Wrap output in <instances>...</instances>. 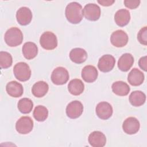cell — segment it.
I'll list each match as a JSON object with an SVG mask.
<instances>
[{
    "mask_svg": "<svg viewBox=\"0 0 147 147\" xmlns=\"http://www.w3.org/2000/svg\"><path fill=\"white\" fill-rule=\"evenodd\" d=\"M110 41L112 45L116 47H123L125 46L128 42V36L123 30H117L111 34Z\"/></svg>",
    "mask_w": 147,
    "mask_h": 147,
    "instance_id": "obj_9",
    "label": "cell"
},
{
    "mask_svg": "<svg viewBox=\"0 0 147 147\" xmlns=\"http://www.w3.org/2000/svg\"><path fill=\"white\" fill-rule=\"evenodd\" d=\"M144 78V74L138 69L134 68L129 73L127 81L131 86H138L143 83Z\"/></svg>",
    "mask_w": 147,
    "mask_h": 147,
    "instance_id": "obj_18",
    "label": "cell"
},
{
    "mask_svg": "<svg viewBox=\"0 0 147 147\" xmlns=\"http://www.w3.org/2000/svg\"><path fill=\"white\" fill-rule=\"evenodd\" d=\"M13 73L16 78L21 82L27 81L31 76L30 68L29 66L24 62L17 63L13 68Z\"/></svg>",
    "mask_w": 147,
    "mask_h": 147,
    "instance_id": "obj_3",
    "label": "cell"
},
{
    "mask_svg": "<svg viewBox=\"0 0 147 147\" xmlns=\"http://www.w3.org/2000/svg\"><path fill=\"white\" fill-rule=\"evenodd\" d=\"M88 142L93 147H103L106 143L105 135L101 131H94L88 136Z\"/></svg>",
    "mask_w": 147,
    "mask_h": 147,
    "instance_id": "obj_14",
    "label": "cell"
},
{
    "mask_svg": "<svg viewBox=\"0 0 147 147\" xmlns=\"http://www.w3.org/2000/svg\"><path fill=\"white\" fill-rule=\"evenodd\" d=\"M33 114L36 120L39 122H42L47 118L48 110L45 106L38 105L35 107Z\"/></svg>",
    "mask_w": 147,
    "mask_h": 147,
    "instance_id": "obj_27",
    "label": "cell"
},
{
    "mask_svg": "<svg viewBox=\"0 0 147 147\" xmlns=\"http://www.w3.org/2000/svg\"><path fill=\"white\" fill-rule=\"evenodd\" d=\"M114 20L118 26L121 27L126 26L130 20V12L125 9H119L115 14Z\"/></svg>",
    "mask_w": 147,
    "mask_h": 147,
    "instance_id": "obj_20",
    "label": "cell"
},
{
    "mask_svg": "<svg viewBox=\"0 0 147 147\" xmlns=\"http://www.w3.org/2000/svg\"><path fill=\"white\" fill-rule=\"evenodd\" d=\"M140 125L138 120L133 117L126 118L122 125V129L124 132L127 134H134L138 132Z\"/></svg>",
    "mask_w": 147,
    "mask_h": 147,
    "instance_id": "obj_12",
    "label": "cell"
},
{
    "mask_svg": "<svg viewBox=\"0 0 147 147\" xmlns=\"http://www.w3.org/2000/svg\"><path fill=\"white\" fill-rule=\"evenodd\" d=\"M137 39L142 45H147V27L144 26L141 28L138 33Z\"/></svg>",
    "mask_w": 147,
    "mask_h": 147,
    "instance_id": "obj_29",
    "label": "cell"
},
{
    "mask_svg": "<svg viewBox=\"0 0 147 147\" xmlns=\"http://www.w3.org/2000/svg\"><path fill=\"white\" fill-rule=\"evenodd\" d=\"M68 90L72 95H79L84 91V85L80 79H74L69 82Z\"/></svg>",
    "mask_w": 147,
    "mask_h": 147,
    "instance_id": "obj_22",
    "label": "cell"
},
{
    "mask_svg": "<svg viewBox=\"0 0 147 147\" xmlns=\"http://www.w3.org/2000/svg\"><path fill=\"white\" fill-rule=\"evenodd\" d=\"M65 14L67 20L70 23L79 24L82 20L83 16L82 6L78 2H71L66 6Z\"/></svg>",
    "mask_w": 147,
    "mask_h": 147,
    "instance_id": "obj_1",
    "label": "cell"
},
{
    "mask_svg": "<svg viewBox=\"0 0 147 147\" xmlns=\"http://www.w3.org/2000/svg\"><path fill=\"white\" fill-rule=\"evenodd\" d=\"M100 7L95 3H88L83 9V15L90 21H97L100 16Z\"/></svg>",
    "mask_w": 147,
    "mask_h": 147,
    "instance_id": "obj_7",
    "label": "cell"
},
{
    "mask_svg": "<svg viewBox=\"0 0 147 147\" xmlns=\"http://www.w3.org/2000/svg\"><path fill=\"white\" fill-rule=\"evenodd\" d=\"M96 114L101 119L106 120L110 118L113 114V107L111 105L106 102H99L96 107Z\"/></svg>",
    "mask_w": 147,
    "mask_h": 147,
    "instance_id": "obj_10",
    "label": "cell"
},
{
    "mask_svg": "<svg viewBox=\"0 0 147 147\" xmlns=\"http://www.w3.org/2000/svg\"><path fill=\"white\" fill-rule=\"evenodd\" d=\"M115 63L114 56L111 55H105L102 56L98 61V67L103 72H107L111 71Z\"/></svg>",
    "mask_w": 147,
    "mask_h": 147,
    "instance_id": "obj_11",
    "label": "cell"
},
{
    "mask_svg": "<svg viewBox=\"0 0 147 147\" xmlns=\"http://www.w3.org/2000/svg\"><path fill=\"white\" fill-rule=\"evenodd\" d=\"M146 100L145 94L141 91H134L129 96V101L131 105L138 107L144 104Z\"/></svg>",
    "mask_w": 147,
    "mask_h": 147,
    "instance_id": "obj_25",
    "label": "cell"
},
{
    "mask_svg": "<svg viewBox=\"0 0 147 147\" xmlns=\"http://www.w3.org/2000/svg\"><path fill=\"white\" fill-rule=\"evenodd\" d=\"M68 71L64 67H58L52 72L51 80L56 85H63L65 84L69 79Z\"/></svg>",
    "mask_w": 147,
    "mask_h": 147,
    "instance_id": "obj_5",
    "label": "cell"
},
{
    "mask_svg": "<svg viewBox=\"0 0 147 147\" xmlns=\"http://www.w3.org/2000/svg\"><path fill=\"white\" fill-rule=\"evenodd\" d=\"M40 44L41 46L46 50L54 49L57 46L56 36L51 32H45L40 37Z\"/></svg>",
    "mask_w": 147,
    "mask_h": 147,
    "instance_id": "obj_4",
    "label": "cell"
},
{
    "mask_svg": "<svg viewBox=\"0 0 147 147\" xmlns=\"http://www.w3.org/2000/svg\"><path fill=\"white\" fill-rule=\"evenodd\" d=\"M33 128V121L32 118L28 116L21 117L16 123L17 131L22 134L30 133Z\"/></svg>",
    "mask_w": 147,
    "mask_h": 147,
    "instance_id": "obj_6",
    "label": "cell"
},
{
    "mask_svg": "<svg viewBox=\"0 0 147 147\" xmlns=\"http://www.w3.org/2000/svg\"><path fill=\"white\" fill-rule=\"evenodd\" d=\"M22 53L28 60L34 58L38 53V48L33 42H26L22 47Z\"/></svg>",
    "mask_w": 147,
    "mask_h": 147,
    "instance_id": "obj_21",
    "label": "cell"
},
{
    "mask_svg": "<svg viewBox=\"0 0 147 147\" xmlns=\"http://www.w3.org/2000/svg\"><path fill=\"white\" fill-rule=\"evenodd\" d=\"M111 88L113 92L118 96H126L130 91L129 85L122 81H117L113 83Z\"/></svg>",
    "mask_w": 147,
    "mask_h": 147,
    "instance_id": "obj_23",
    "label": "cell"
},
{
    "mask_svg": "<svg viewBox=\"0 0 147 147\" xmlns=\"http://www.w3.org/2000/svg\"><path fill=\"white\" fill-rule=\"evenodd\" d=\"M133 63V56L130 53H126L123 54L119 57L118 61V67L121 71L126 72L130 69Z\"/></svg>",
    "mask_w": 147,
    "mask_h": 147,
    "instance_id": "obj_17",
    "label": "cell"
},
{
    "mask_svg": "<svg viewBox=\"0 0 147 147\" xmlns=\"http://www.w3.org/2000/svg\"><path fill=\"white\" fill-rule=\"evenodd\" d=\"M69 58L75 63L82 64L86 60L87 53L83 48H75L70 51Z\"/></svg>",
    "mask_w": 147,
    "mask_h": 147,
    "instance_id": "obj_19",
    "label": "cell"
},
{
    "mask_svg": "<svg viewBox=\"0 0 147 147\" xmlns=\"http://www.w3.org/2000/svg\"><path fill=\"white\" fill-rule=\"evenodd\" d=\"M140 3V1H129L125 0L124 1V4L125 6L130 9H134L137 8Z\"/></svg>",
    "mask_w": 147,
    "mask_h": 147,
    "instance_id": "obj_30",
    "label": "cell"
},
{
    "mask_svg": "<svg viewBox=\"0 0 147 147\" xmlns=\"http://www.w3.org/2000/svg\"><path fill=\"white\" fill-rule=\"evenodd\" d=\"M49 89L48 84L44 81H39L34 84L32 88L33 95L37 98L44 96Z\"/></svg>",
    "mask_w": 147,
    "mask_h": 147,
    "instance_id": "obj_24",
    "label": "cell"
},
{
    "mask_svg": "<svg viewBox=\"0 0 147 147\" xmlns=\"http://www.w3.org/2000/svg\"><path fill=\"white\" fill-rule=\"evenodd\" d=\"M17 21L21 25H27L32 21V13L30 9L27 7L20 8L16 13Z\"/></svg>",
    "mask_w": 147,
    "mask_h": 147,
    "instance_id": "obj_13",
    "label": "cell"
},
{
    "mask_svg": "<svg viewBox=\"0 0 147 147\" xmlns=\"http://www.w3.org/2000/svg\"><path fill=\"white\" fill-rule=\"evenodd\" d=\"M98 71L93 65H86L82 70V77L83 79L87 83L95 82L98 78Z\"/></svg>",
    "mask_w": 147,
    "mask_h": 147,
    "instance_id": "obj_15",
    "label": "cell"
},
{
    "mask_svg": "<svg viewBox=\"0 0 147 147\" xmlns=\"http://www.w3.org/2000/svg\"><path fill=\"white\" fill-rule=\"evenodd\" d=\"M83 111V104L78 100H74L68 103L66 107V114L71 118L75 119L79 117Z\"/></svg>",
    "mask_w": 147,
    "mask_h": 147,
    "instance_id": "obj_8",
    "label": "cell"
},
{
    "mask_svg": "<svg viewBox=\"0 0 147 147\" xmlns=\"http://www.w3.org/2000/svg\"><path fill=\"white\" fill-rule=\"evenodd\" d=\"M98 2L101 5L103 6H109L112 5L114 2L115 1H111V0H101V1H98Z\"/></svg>",
    "mask_w": 147,
    "mask_h": 147,
    "instance_id": "obj_32",
    "label": "cell"
},
{
    "mask_svg": "<svg viewBox=\"0 0 147 147\" xmlns=\"http://www.w3.org/2000/svg\"><path fill=\"white\" fill-rule=\"evenodd\" d=\"M12 63V56L9 52H0V67L1 68L6 69L11 67Z\"/></svg>",
    "mask_w": 147,
    "mask_h": 147,
    "instance_id": "obj_28",
    "label": "cell"
},
{
    "mask_svg": "<svg viewBox=\"0 0 147 147\" xmlns=\"http://www.w3.org/2000/svg\"><path fill=\"white\" fill-rule=\"evenodd\" d=\"M146 58L147 57L146 56L142 57L138 61V65L140 67L143 69L144 71H146L147 69V65H146Z\"/></svg>",
    "mask_w": 147,
    "mask_h": 147,
    "instance_id": "obj_31",
    "label": "cell"
},
{
    "mask_svg": "<svg viewBox=\"0 0 147 147\" xmlns=\"http://www.w3.org/2000/svg\"><path fill=\"white\" fill-rule=\"evenodd\" d=\"M4 39L6 44L9 47H17L22 42L23 34L20 29L12 27L6 32Z\"/></svg>",
    "mask_w": 147,
    "mask_h": 147,
    "instance_id": "obj_2",
    "label": "cell"
},
{
    "mask_svg": "<svg viewBox=\"0 0 147 147\" xmlns=\"http://www.w3.org/2000/svg\"><path fill=\"white\" fill-rule=\"evenodd\" d=\"M6 90L10 96L14 98L21 96L24 92L22 85L16 81L9 82L6 86Z\"/></svg>",
    "mask_w": 147,
    "mask_h": 147,
    "instance_id": "obj_16",
    "label": "cell"
},
{
    "mask_svg": "<svg viewBox=\"0 0 147 147\" xmlns=\"http://www.w3.org/2000/svg\"><path fill=\"white\" fill-rule=\"evenodd\" d=\"M33 107V103L29 98H22L18 102V109L23 114H28L31 112Z\"/></svg>",
    "mask_w": 147,
    "mask_h": 147,
    "instance_id": "obj_26",
    "label": "cell"
}]
</instances>
